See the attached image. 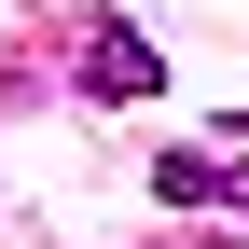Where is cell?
<instances>
[{"label": "cell", "instance_id": "2", "mask_svg": "<svg viewBox=\"0 0 249 249\" xmlns=\"http://www.w3.org/2000/svg\"><path fill=\"white\" fill-rule=\"evenodd\" d=\"M152 194H166V208H249V166H222V152H166Z\"/></svg>", "mask_w": 249, "mask_h": 249}, {"label": "cell", "instance_id": "1", "mask_svg": "<svg viewBox=\"0 0 249 249\" xmlns=\"http://www.w3.org/2000/svg\"><path fill=\"white\" fill-rule=\"evenodd\" d=\"M83 97H97V111H152V97H166V55H152L124 14L83 28Z\"/></svg>", "mask_w": 249, "mask_h": 249}]
</instances>
